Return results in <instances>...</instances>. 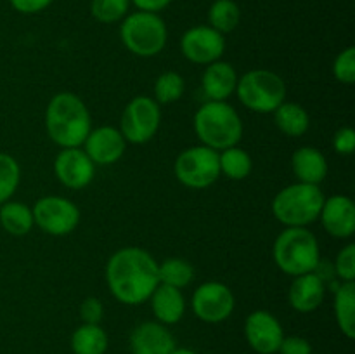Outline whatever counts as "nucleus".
<instances>
[{"mask_svg":"<svg viewBox=\"0 0 355 354\" xmlns=\"http://www.w3.org/2000/svg\"><path fill=\"white\" fill-rule=\"evenodd\" d=\"M324 294V280L318 273H307L295 276L290 292H288V301L295 311L312 312L322 304Z\"/></svg>","mask_w":355,"mask_h":354,"instance_id":"obj_18","label":"nucleus"},{"mask_svg":"<svg viewBox=\"0 0 355 354\" xmlns=\"http://www.w3.org/2000/svg\"><path fill=\"white\" fill-rule=\"evenodd\" d=\"M54 0H9L14 10L21 14H37L47 9Z\"/></svg>","mask_w":355,"mask_h":354,"instance_id":"obj_37","label":"nucleus"},{"mask_svg":"<svg viewBox=\"0 0 355 354\" xmlns=\"http://www.w3.org/2000/svg\"><path fill=\"white\" fill-rule=\"evenodd\" d=\"M170 354H196V353L191 349H187V347H175V349H173Z\"/></svg>","mask_w":355,"mask_h":354,"instance_id":"obj_39","label":"nucleus"},{"mask_svg":"<svg viewBox=\"0 0 355 354\" xmlns=\"http://www.w3.org/2000/svg\"><path fill=\"white\" fill-rule=\"evenodd\" d=\"M120 38L132 54L153 58L165 49L168 30L159 14L135 10L121 19Z\"/></svg>","mask_w":355,"mask_h":354,"instance_id":"obj_6","label":"nucleus"},{"mask_svg":"<svg viewBox=\"0 0 355 354\" xmlns=\"http://www.w3.org/2000/svg\"><path fill=\"white\" fill-rule=\"evenodd\" d=\"M333 75L338 82L352 85L355 82V47H347L340 52L333 62Z\"/></svg>","mask_w":355,"mask_h":354,"instance_id":"obj_32","label":"nucleus"},{"mask_svg":"<svg viewBox=\"0 0 355 354\" xmlns=\"http://www.w3.org/2000/svg\"><path fill=\"white\" fill-rule=\"evenodd\" d=\"M132 354H170L175 349V339L165 325L158 321H144L130 333Z\"/></svg>","mask_w":355,"mask_h":354,"instance_id":"obj_17","label":"nucleus"},{"mask_svg":"<svg viewBox=\"0 0 355 354\" xmlns=\"http://www.w3.org/2000/svg\"><path fill=\"white\" fill-rule=\"evenodd\" d=\"M324 194L315 184L295 183L283 187L272 200V214L286 228H307L321 214Z\"/></svg>","mask_w":355,"mask_h":354,"instance_id":"obj_5","label":"nucleus"},{"mask_svg":"<svg viewBox=\"0 0 355 354\" xmlns=\"http://www.w3.org/2000/svg\"><path fill=\"white\" fill-rule=\"evenodd\" d=\"M155 97L153 99L158 104H170L175 103L182 97L186 90V82L182 75L177 71H165L156 78L155 82Z\"/></svg>","mask_w":355,"mask_h":354,"instance_id":"obj_29","label":"nucleus"},{"mask_svg":"<svg viewBox=\"0 0 355 354\" xmlns=\"http://www.w3.org/2000/svg\"><path fill=\"white\" fill-rule=\"evenodd\" d=\"M151 301V309L155 318L162 325H175L182 319L186 312V298L179 288L162 285L155 288V292L149 297Z\"/></svg>","mask_w":355,"mask_h":354,"instance_id":"obj_20","label":"nucleus"},{"mask_svg":"<svg viewBox=\"0 0 355 354\" xmlns=\"http://www.w3.org/2000/svg\"><path fill=\"white\" fill-rule=\"evenodd\" d=\"M236 85H238V73L234 66L220 59L207 65L201 76V87L208 101H225L236 92Z\"/></svg>","mask_w":355,"mask_h":354,"instance_id":"obj_19","label":"nucleus"},{"mask_svg":"<svg viewBox=\"0 0 355 354\" xmlns=\"http://www.w3.org/2000/svg\"><path fill=\"white\" fill-rule=\"evenodd\" d=\"M322 228L335 238H350L355 233V205L345 194H333L324 198L321 214Z\"/></svg>","mask_w":355,"mask_h":354,"instance_id":"obj_16","label":"nucleus"},{"mask_svg":"<svg viewBox=\"0 0 355 354\" xmlns=\"http://www.w3.org/2000/svg\"><path fill=\"white\" fill-rule=\"evenodd\" d=\"M106 281L113 297L121 304L141 305L159 285L158 262L144 248L125 246L107 260Z\"/></svg>","mask_w":355,"mask_h":354,"instance_id":"obj_1","label":"nucleus"},{"mask_svg":"<svg viewBox=\"0 0 355 354\" xmlns=\"http://www.w3.org/2000/svg\"><path fill=\"white\" fill-rule=\"evenodd\" d=\"M274 121H276L277 128L288 137H300L309 130V125H311V118H309L305 108L298 103H290V101H284L274 111Z\"/></svg>","mask_w":355,"mask_h":354,"instance_id":"obj_23","label":"nucleus"},{"mask_svg":"<svg viewBox=\"0 0 355 354\" xmlns=\"http://www.w3.org/2000/svg\"><path fill=\"white\" fill-rule=\"evenodd\" d=\"M175 177L191 189H205L220 177L218 151L207 146H193L177 156Z\"/></svg>","mask_w":355,"mask_h":354,"instance_id":"obj_8","label":"nucleus"},{"mask_svg":"<svg viewBox=\"0 0 355 354\" xmlns=\"http://www.w3.org/2000/svg\"><path fill=\"white\" fill-rule=\"evenodd\" d=\"M193 266L187 260L179 259V257H170V259H165L162 264H158V280L162 285H168V287L182 290L193 281Z\"/></svg>","mask_w":355,"mask_h":354,"instance_id":"obj_28","label":"nucleus"},{"mask_svg":"<svg viewBox=\"0 0 355 354\" xmlns=\"http://www.w3.org/2000/svg\"><path fill=\"white\" fill-rule=\"evenodd\" d=\"M104 316V305L97 297H87L85 301L80 304V318L83 323L89 325H99L103 321Z\"/></svg>","mask_w":355,"mask_h":354,"instance_id":"obj_34","label":"nucleus"},{"mask_svg":"<svg viewBox=\"0 0 355 354\" xmlns=\"http://www.w3.org/2000/svg\"><path fill=\"white\" fill-rule=\"evenodd\" d=\"M279 354H312V346L307 339L298 335H290L284 337L283 342H281Z\"/></svg>","mask_w":355,"mask_h":354,"instance_id":"obj_36","label":"nucleus"},{"mask_svg":"<svg viewBox=\"0 0 355 354\" xmlns=\"http://www.w3.org/2000/svg\"><path fill=\"white\" fill-rule=\"evenodd\" d=\"M333 148L340 155H352L355 149V130L352 127H342L333 135Z\"/></svg>","mask_w":355,"mask_h":354,"instance_id":"obj_35","label":"nucleus"},{"mask_svg":"<svg viewBox=\"0 0 355 354\" xmlns=\"http://www.w3.org/2000/svg\"><path fill=\"white\" fill-rule=\"evenodd\" d=\"M245 337L255 353L276 354L284 339V332L279 319L272 312L259 309L250 312L246 318Z\"/></svg>","mask_w":355,"mask_h":354,"instance_id":"obj_13","label":"nucleus"},{"mask_svg":"<svg viewBox=\"0 0 355 354\" xmlns=\"http://www.w3.org/2000/svg\"><path fill=\"white\" fill-rule=\"evenodd\" d=\"M241 21V9L234 0H214L208 9V26L218 33H231Z\"/></svg>","mask_w":355,"mask_h":354,"instance_id":"obj_26","label":"nucleus"},{"mask_svg":"<svg viewBox=\"0 0 355 354\" xmlns=\"http://www.w3.org/2000/svg\"><path fill=\"white\" fill-rule=\"evenodd\" d=\"M162 124V108L153 97L137 96L125 106L121 113L120 132L125 141L144 144L153 139Z\"/></svg>","mask_w":355,"mask_h":354,"instance_id":"obj_9","label":"nucleus"},{"mask_svg":"<svg viewBox=\"0 0 355 354\" xmlns=\"http://www.w3.org/2000/svg\"><path fill=\"white\" fill-rule=\"evenodd\" d=\"M54 174L62 186L69 189H83L96 174V165L80 148H62L54 160Z\"/></svg>","mask_w":355,"mask_h":354,"instance_id":"obj_14","label":"nucleus"},{"mask_svg":"<svg viewBox=\"0 0 355 354\" xmlns=\"http://www.w3.org/2000/svg\"><path fill=\"white\" fill-rule=\"evenodd\" d=\"M218 165H220V174L227 176L232 180H243L252 172V156L245 149L232 146V148L222 149L218 153Z\"/></svg>","mask_w":355,"mask_h":354,"instance_id":"obj_27","label":"nucleus"},{"mask_svg":"<svg viewBox=\"0 0 355 354\" xmlns=\"http://www.w3.org/2000/svg\"><path fill=\"white\" fill-rule=\"evenodd\" d=\"M45 128L61 148H80L92 130L89 108L76 94H55L45 110Z\"/></svg>","mask_w":355,"mask_h":354,"instance_id":"obj_2","label":"nucleus"},{"mask_svg":"<svg viewBox=\"0 0 355 354\" xmlns=\"http://www.w3.org/2000/svg\"><path fill=\"white\" fill-rule=\"evenodd\" d=\"M291 169H293L295 177L298 183L305 184H319L328 176V162L326 156L312 146H304L297 149L291 156Z\"/></svg>","mask_w":355,"mask_h":354,"instance_id":"obj_21","label":"nucleus"},{"mask_svg":"<svg viewBox=\"0 0 355 354\" xmlns=\"http://www.w3.org/2000/svg\"><path fill=\"white\" fill-rule=\"evenodd\" d=\"M272 255L284 274L300 276L314 273L321 262L319 242L307 228H286L276 238Z\"/></svg>","mask_w":355,"mask_h":354,"instance_id":"obj_4","label":"nucleus"},{"mask_svg":"<svg viewBox=\"0 0 355 354\" xmlns=\"http://www.w3.org/2000/svg\"><path fill=\"white\" fill-rule=\"evenodd\" d=\"M191 305L198 319L215 325L225 321L232 314L236 301L227 285L220 281H207L194 290Z\"/></svg>","mask_w":355,"mask_h":354,"instance_id":"obj_11","label":"nucleus"},{"mask_svg":"<svg viewBox=\"0 0 355 354\" xmlns=\"http://www.w3.org/2000/svg\"><path fill=\"white\" fill-rule=\"evenodd\" d=\"M33 222L52 236H66L76 229L80 210L71 200L64 196H44L31 208Z\"/></svg>","mask_w":355,"mask_h":354,"instance_id":"obj_10","label":"nucleus"},{"mask_svg":"<svg viewBox=\"0 0 355 354\" xmlns=\"http://www.w3.org/2000/svg\"><path fill=\"white\" fill-rule=\"evenodd\" d=\"M130 9V0H92L90 14L96 21L113 24L123 19Z\"/></svg>","mask_w":355,"mask_h":354,"instance_id":"obj_31","label":"nucleus"},{"mask_svg":"<svg viewBox=\"0 0 355 354\" xmlns=\"http://www.w3.org/2000/svg\"><path fill=\"white\" fill-rule=\"evenodd\" d=\"M0 226L12 236H24L35 226L33 212L21 201H6L0 207Z\"/></svg>","mask_w":355,"mask_h":354,"instance_id":"obj_24","label":"nucleus"},{"mask_svg":"<svg viewBox=\"0 0 355 354\" xmlns=\"http://www.w3.org/2000/svg\"><path fill=\"white\" fill-rule=\"evenodd\" d=\"M127 141L120 128L103 125L92 128L83 141V151L87 153L94 165H113L123 156Z\"/></svg>","mask_w":355,"mask_h":354,"instance_id":"obj_15","label":"nucleus"},{"mask_svg":"<svg viewBox=\"0 0 355 354\" xmlns=\"http://www.w3.org/2000/svg\"><path fill=\"white\" fill-rule=\"evenodd\" d=\"M336 325L347 339H355V283L345 281L335 292Z\"/></svg>","mask_w":355,"mask_h":354,"instance_id":"obj_22","label":"nucleus"},{"mask_svg":"<svg viewBox=\"0 0 355 354\" xmlns=\"http://www.w3.org/2000/svg\"><path fill=\"white\" fill-rule=\"evenodd\" d=\"M173 0H130L137 7V10H146V12H155L158 14L159 10L166 9Z\"/></svg>","mask_w":355,"mask_h":354,"instance_id":"obj_38","label":"nucleus"},{"mask_svg":"<svg viewBox=\"0 0 355 354\" xmlns=\"http://www.w3.org/2000/svg\"><path fill=\"white\" fill-rule=\"evenodd\" d=\"M194 132L207 148L222 149L238 146L243 137V121L238 111L225 101H207L194 113Z\"/></svg>","mask_w":355,"mask_h":354,"instance_id":"obj_3","label":"nucleus"},{"mask_svg":"<svg viewBox=\"0 0 355 354\" xmlns=\"http://www.w3.org/2000/svg\"><path fill=\"white\" fill-rule=\"evenodd\" d=\"M239 103L255 113H274L286 101V83L270 69H250L238 76Z\"/></svg>","mask_w":355,"mask_h":354,"instance_id":"obj_7","label":"nucleus"},{"mask_svg":"<svg viewBox=\"0 0 355 354\" xmlns=\"http://www.w3.org/2000/svg\"><path fill=\"white\" fill-rule=\"evenodd\" d=\"M21 180V167L16 158L0 153V205L10 200Z\"/></svg>","mask_w":355,"mask_h":354,"instance_id":"obj_30","label":"nucleus"},{"mask_svg":"<svg viewBox=\"0 0 355 354\" xmlns=\"http://www.w3.org/2000/svg\"><path fill=\"white\" fill-rule=\"evenodd\" d=\"M107 344L110 340L101 325L83 323L71 335L73 354H106Z\"/></svg>","mask_w":355,"mask_h":354,"instance_id":"obj_25","label":"nucleus"},{"mask_svg":"<svg viewBox=\"0 0 355 354\" xmlns=\"http://www.w3.org/2000/svg\"><path fill=\"white\" fill-rule=\"evenodd\" d=\"M225 51L224 35L208 24H198L180 37V52L194 65H210L218 61Z\"/></svg>","mask_w":355,"mask_h":354,"instance_id":"obj_12","label":"nucleus"},{"mask_svg":"<svg viewBox=\"0 0 355 354\" xmlns=\"http://www.w3.org/2000/svg\"><path fill=\"white\" fill-rule=\"evenodd\" d=\"M335 274L342 280V283L345 281H355V245L349 243L347 246H343L338 252L335 259Z\"/></svg>","mask_w":355,"mask_h":354,"instance_id":"obj_33","label":"nucleus"}]
</instances>
